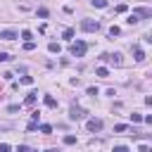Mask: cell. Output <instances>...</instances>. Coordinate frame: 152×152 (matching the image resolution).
<instances>
[{"instance_id": "obj_1", "label": "cell", "mask_w": 152, "mask_h": 152, "mask_svg": "<svg viewBox=\"0 0 152 152\" xmlns=\"http://www.w3.org/2000/svg\"><path fill=\"white\" fill-rule=\"evenodd\" d=\"M86 50H88V45H86L83 40H76V43H71V45H69L71 57H83V55H86Z\"/></svg>"}, {"instance_id": "obj_2", "label": "cell", "mask_w": 152, "mask_h": 152, "mask_svg": "<svg viewBox=\"0 0 152 152\" xmlns=\"http://www.w3.org/2000/svg\"><path fill=\"white\" fill-rule=\"evenodd\" d=\"M88 116V112L83 109V107H78V104H71L69 107V119L71 121H81V119H86Z\"/></svg>"}, {"instance_id": "obj_3", "label": "cell", "mask_w": 152, "mask_h": 152, "mask_svg": "<svg viewBox=\"0 0 152 152\" xmlns=\"http://www.w3.org/2000/svg\"><path fill=\"white\" fill-rule=\"evenodd\" d=\"M81 28L88 31V33H95V31L100 28V21H97V19H81Z\"/></svg>"}, {"instance_id": "obj_4", "label": "cell", "mask_w": 152, "mask_h": 152, "mask_svg": "<svg viewBox=\"0 0 152 152\" xmlns=\"http://www.w3.org/2000/svg\"><path fill=\"white\" fill-rule=\"evenodd\" d=\"M102 62H109V64H114V66H119L124 59H121V52H104L102 57H100Z\"/></svg>"}, {"instance_id": "obj_5", "label": "cell", "mask_w": 152, "mask_h": 152, "mask_svg": "<svg viewBox=\"0 0 152 152\" xmlns=\"http://www.w3.org/2000/svg\"><path fill=\"white\" fill-rule=\"evenodd\" d=\"M86 128H88L90 133L102 131V119H95V116H93V119H88V121H86Z\"/></svg>"}, {"instance_id": "obj_6", "label": "cell", "mask_w": 152, "mask_h": 152, "mask_svg": "<svg viewBox=\"0 0 152 152\" xmlns=\"http://www.w3.org/2000/svg\"><path fill=\"white\" fill-rule=\"evenodd\" d=\"M133 14L142 21V19H150V17H152V10H150V7H138V10H133Z\"/></svg>"}, {"instance_id": "obj_7", "label": "cell", "mask_w": 152, "mask_h": 152, "mask_svg": "<svg viewBox=\"0 0 152 152\" xmlns=\"http://www.w3.org/2000/svg\"><path fill=\"white\" fill-rule=\"evenodd\" d=\"M0 38H2V40H14V38H19V33H17L14 28H2V31H0Z\"/></svg>"}, {"instance_id": "obj_8", "label": "cell", "mask_w": 152, "mask_h": 152, "mask_svg": "<svg viewBox=\"0 0 152 152\" xmlns=\"http://www.w3.org/2000/svg\"><path fill=\"white\" fill-rule=\"evenodd\" d=\"M133 57H135V62H145V52H142V48H133Z\"/></svg>"}, {"instance_id": "obj_9", "label": "cell", "mask_w": 152, "mask_h": 152, "mask_svg": "<svg viewBox=\"0 0 152 152\" xmlns=\"http://www.w3.org/2000/svg\"><path fill=\"white\" fill-rule=\"evenodd\" d=\"M43 102H45L50 109H57V100H55L52 95H45V97H43Z\"/></svg>"}, {"instance_id": "obj_10", "label": "cell", "mask_w": 152, "mask_h": 152, "mask_svg": "<svg viewBox=\"0 0 152 152\" xmlns=\"http://www.w3.org/2000/svg\"><path fill=\"white\" fill-rule=\"evenodd\" d=\"M48 50H50L52 55H59V50H62V48H59V43H55V40H52V43H48Z\"/></svg>"}, {"instance_id": "obj_11", "label": "cell", "mask_w": 152, "mask_h": 152, "mask_svg": "<svg viewBox=\"0 0 152 152\" xmlns=\"http://www.w3.org/2000/svg\"><path fill=\"white\" fill-rule=\"evenodd\" d=\"M95 74H97V76H102V78H107V76H109V69H107V66H97V69H95Z\"/></svg>"}, {"instance_id": "obj_12", "label": "cell", "mask_w": 152, "mask_h": 152, "mask_svg": "<svg viewBox=\"0 0 152 152\" xmlns=\"http://www.w3.org/2000/svg\"><path fill=\"white\" fill-rule=\"evenodd\" d=\"M74 33H76L74 28H64V33H62V38H64V40H71V38H74Z\"/></svg>"}, {"instance_id": "obj_13", "label": "cell", "mask_w": 152, "mask_h": 152, "mask_svg": "<svg viewBox=\"0 0 152 152\" xmlns=\"http://www.w3.org/2000/svg\"><path fill=\"white\" fill-rule=\"evenodd\" d=\"M24 104H26V107H31V104H36V93H31V95H26V100H24Z\"/></svg>"}, {"instance_id": "obj_14", "label": "cell", "mask_w": 152, "mask_h": 152, "mask_svg": "<svg viewBox=\"0 0 152 152\" xmlns=\"http://www.w3.org/2000/svg\"><path fill=\"white\" fill-rule=\"evenodd\" d=\"M38 128H40V133H52V126L50 124H40Z\"/></svg>"}, {"instance_id": "obj_15", "label": "cell", "mask_w": 152, "mask_h": 152, "mask_svg": "<svg viewBox=\"0 0 152 152\" xmlns=\"http://www.w3.org/2000/svg\"><path fill=\"white\" fill-rule=\"evenodd\" d=\"M124 131H128L126 124H116V126H114V133H124Z\"/></svg>"}, {"instance_id": "obj_16", "label": "cell", "mask_w": 152, "mask_h": 152, "mask_svg": "<svg viewBox=\"0 0 152 152\" xmlns=\"http://www.w3.org/2000/svg\"><path fill=\"white\" fill-rule=\"evenodd\" d=\"M48 14H50V12H48V7H38V17H40V19H45Z\"/></svg>"}, {"instance_id": "obj_17", "label": "cell", "mask_w": 152, "mask_h": 152, "mask_svg": "<svg viewBox=\"0 0 152 152\" xmlns=\"http://www.w3.org/2000/svg\"><path fill=\"white\" fill-rule=\"evenodd\" d=\"M76 142V135H64V145H74Z\"/></svg>"}, {"instance_id": "obj_18", "label": "cell", "mask_w": 152, "mask_h": 152, "mask_svg": "<svg viewBox=\"0 0 152 152\" xmlns=\"http://www.w3.org/2000/svg\"><path fill=\"white\" fill-rule=\"evenodd\" d=\"M119 33H121V28H119V26H112V28H109V36H112V38H114V36H119Z\"/></svg>"}, {"instance_id": "obj_19", "label": "cell", "mask_w": 152, "mask_h": 152, "mask_svg": "<svg viewBox=\"0 0 152 152\" xmlns=\"http://www.w3.org/2000/svg\"><path fill=\"white\" fill-rule=\"evenodd\" d=\"M131 119H133V124H140V121H142V114H135V112H133Z\"/></svg>"}, {"instance_id": "obj_20", "label": "cell", "mask_w": 152, "mask_h": 152, "mask_svg": "<svg viewBox=\"0 0 152 152\" xmlns=\"http://www.w3.org/2000/svg\"><path fill=\"white\" fill-rule=\"evenodd\" d=\"M93 7H107V0H93Z\"/></svg>"}, {"instance_id": "obj_21", "label": "cell", "mask_w": 152, "mask_h": 152, "mask_svg": "<svg viewBox=\"0 0 152 152\" xmlns=\"http://www.w3.org/2000/svg\"><path fill=\"white\" fill-rule=\"evenodd\" d=\"M10 59H12L10 52H0V62H10Z\"/></svg>"}, {"instance_id": "obj_22", "label": "cell", "mask_w": 152, "mask_h": 152, "mask_svg": "<svg viewBox=\"0 0 152 152\" xmlns=\"http://www.w3.org/2000/svg\"><path fill=\"white\" fill-rule=\"evenodd\" d=\"M17 152H36V150H31L28 145H19V147H17Z\"/></svg>"}, {"instance_id": "obj_23", "label": "cell", "mask_w": 152, "mask_h": 152, "mask_svg": "<svg viewBox=\"0 0 152 152\" xmlns=\"http://www.w3.org/2000/svg\"><path fill=\"white\" fill-rule=\"evenodd\" d=\"M126 21H128V24H138V21H140V19H138V17H135V14H133V12H131V17H128V19H126Z\"/></svg>"}, {"instance_id": "obj_24", "label": "cell", "mask_w": 152, "mask_h": 152, "mask_svg": "<svg viewBox=\"0 0 152 152\" xmlns=\"http://www.w3.org/2000/svg\"><path fill=\"white\" fill-rule=\"evenodd\" d=\"M33 48H36L33 40H26V43H24V50H33Z\"/></svg>"}, {"instance_id": "obj_25", "label": "cell", "mask_w": 152, "mask_h": 152, "mask_svg": "<svg viewBox=\"0 0 152 152\" xmlns=\"http://www.w3.org/2000/svg\"><path fill=\"white\" fill-rule=\"evenodd\" d=\"M21 83H24V86H31V83H33V76H24Z\"/></svg>"}, {"instance_id": "obj_26", "label": "cell", "mask_w": 152, "mask_h": 152, "mask_svg": "<svg viewBox=\"0 0 152 152\" xmlns=\"http://www.w3.org/2000/svg\"><path fill=\"white\" fill-rule=\"evenodd\" d=\"M0 152H12V147L7 142H0Z\"/></svg>"}, {"instance_id": "obj_27", "label": "cell", "mask_w": 152, "mask_h": 152, "mask_svg": "<svg viewBox=\"0 0 152 152\" xmlns=\"http://www.w3.org/2000/svg\"><path fill=\"white\" fill-rule=\"evenodd\" d=\"M112 152H128V147H126V145H116Z\"/></svg>"}, {"instance_id": "obj_28", "label": "cell", "mask_w": 152, "mask_h": 152, "mask_svg": "<svg viewBox=\"0 0 152 152\" xmlns=\"http://www.w3.org/2000/svg\"><path fill=\"white\" fill-rule=\"evenodd\" d=\"M21 38H24V40H31V31H28V28H26V31H21Z\"/></svg>"}, {"instance_id": "obj_29", "label": "cell", "mask_w": 152, "mask_h": 152, "mask_svg": "<svg viewBox=\"0 0 152 152\" xmlns=\"http://www.w3.org/2000/svg\"><path fill=\"white\" fill-rule=\"evenodd\" d=\"M126 10H128V7H126V5H116V12H119V14H124V12H126Z\"/></svg>"}, {"instance_id": "obj_30", "label": "cell", "mask_w": 152, "mask_h": 152, "mask_svg": "<svg viewBox=\"0 0 152 152\" xmlns=\"http://www.w3.org/2000/svg\"><path fill=\"white\" fill-rule=\"evenodd\" d=\"M97 93H100V90H97V88H93V86H90V88H88V95H93V97H95V95H97Z\"/></svg>"}, {"instance_id": "obj_31", "label": "cell", "mask_w": 152, "mask_h": 152, "mask_svg": "<svg viewBox=\"0 0 152 152\" xmlns=\"http://www.w3.org/2000/svg\"><path fill=\"white\" fill-rule=\"evenodd\" d=\"M26 128H28V131H36V128H38V121H31V124H28Z\"/></svg>"}, {"instance_id": "obj_32", "label": "cell", "mask_w": 152, "mask_h": 152, "mask_svg": "<svg viewBox=\"0 0 152 152\" xmlns=\"http://www.w3.org/2000/svg\"><path fill=\"white\" fill-rule=\"evenodd\" d=\"M138 152H152V150H150V145H140V147H138Z\"/></svg>"}, {"instance_id": "obj_33", "label": "cell", "mask_w": 152, "mask_h": 152, "mask_svg": "<svg viewBox=\"0 0 152 152\" xmlns=\"http://www.w3.org/2000/svg\"><path fill=\"white\" fill-rule=\"evenodd\" d=\"M45 152H59V150H55V147H50V150H45Z\"/></svg>"}]
</instances>
